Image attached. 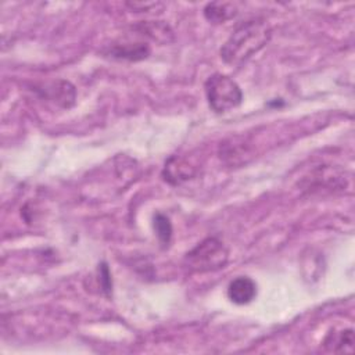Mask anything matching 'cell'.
Instances as JSON below:
<instances>
[{
	"label": "cell",
	"instance_id": "cell-5",
	"mask_svg": "<svg viewBox=\"0 0 355 355\" xmlns=\"http://www.w3.org/2000/svg\"><path fill=\"white\" fill-rule=\"evenodd\" d=\"M44 92L47 93V97L61 105L62 108H69L76 98L75 87L68 80H55L46 86Z\"/></svg>",
	"mask_w": 355,
	"mask_h": 355
},
{
	"label": "cell",
	"instance_id": "cell-10",
	"mask_svg": "<svg viewBox=\"0 0 355 355\" xmlns=\"http://www.w3.org/2000/svg\"><path fill=\"white\" fill-rule=\"evenodd\" d=\"M154 230L162 245H168L172 237V223L168 216L162 214L154 215Z\"/></svg>",
	"mask_w": 355,
	"mask_h": 355
},
{
	"label": "cell",
	"instance_id": "cell-4",
	"mask_svg": "<svg viewBox=\"0 0 355 355\" xmlns=\"http://www.w3.org/2000/svg\"><path fill=\"white\" fill-rule=\"evenodd\" d=\"M227 297L237 305L250 304L257 297V284L248 276H239L229 283Z\"/></svg>",
	"mask_w": 355,
	"mask_h": 355
},
{
	"label": "cell",
	"instance_id": "cell-9",
	"mask_svg": "<svg viewBox=\"0 0 355 355\" xmlns=\"http://www.w3.org/2000/svg\"><path fill=\"white\" fill-rule=\"evenodd\" d=\"M193 173H194L193 168L190 165H187L183 159H178L176 157L171 158L164 169L165 180L175 183V184L189 179L190 176H193Z\"/></svg>",
	"mask_w": 355,
	"mask_h": 355
},
{
	"label": "cell",
	"instance_id": "cell-8",
	"mask_svg": "<svg viewBox=\"0 0 355 355\" xmlns=\"http://www.w3.org/2000/svg\"><path fill=\"white\" fill-rule=\"evenodd\" d=\"M237 14V7L233 3L212 1L208 3L204 8V17L212 24H220L227 19H232Z\"/></svg>",
	"mask_w": 355,
	"mask_h": 355
},
{
	"label": "cell",
	"instance_id": "cell-3",
	"mask_svg": "<svg viewBox=\"0 0 355 355\" xmlns=\"http://www.w3.org/2000/svg\"><path fill=\"white\" fill-rule=\"evenodd\" d=\"M204 89L209 107L218 114L229 112L237 108L243 101L240 86L227 75H211L205 80Z\"/></svg>",
	"mask_w": 355,
	"mask_h": 355
},
{
	"label": "cell",
	"instance_id": "cell-11",
	"mask_svg": "<svg viewBox=\"0 0 355 355\" xmlns=\"http://www.w3.org/2000/svg\"><path fill=\"white\" fill-rule=\"evenodd\" d=\"M331 344H333V351L352 352V347H354V331H352L351 329L340 331L337 336H333Z\"/></svg>",
	"mask_w": 355,
	"mask_h": 355
},
{
	"label": "cell",
	"instance_id": "cell-6",
	"mask_svg": "<svg viewBox=\"0 0 355 355\" xmlns=\"http://www.w3.org/2000/svg\"><path fill=\"white\" fill-rule=\"evenodd\" d=\"M133 29H136L141 35H146L151 40L162 43V44L173 40L172 29L169 28L168 24L161 22V21H144V22L135 25Z\"/></svg>",
	"mask_w": 355,
	"mask_h": 355
},
{
	"label": "cell",
	"instance_id": "cell-1",
	"mask_svg": "<svg viewBox=\"0 0 355 355\" xmlns=\"http://www.w3.org/2000/svg\"><path fill=\"white\" fill-rule=\"evenodd\" d=\"M272 36L266 19L251 18L236 26L225 44L220 47V58L230 65H240L258 53Z\"/></svg>",
	"mask_w": 355,
	"mask_h": 355
},
{
	"label": "cell",
	"instance_id": "cell-2",
	"mask_svg": "<svg viewBox=\"0 0 355 355\" xmlns=\"http://www.w3.org/2000/svg\"><path fill=\"white\" fill-rule=\"evenodd\" d=\"M227 259L226 245L216 237H207L184 255V265L191 272L205 273L225 268Z\"/></svg>",
	"mask_w": 355,
	"mask_h": 355
},
{
	"label": "cell",
	"instance_id": "cell-12",
	"mask_svg": "<svg viewBox=\"0 0 355 355\" xmlns=\"http://www.w3.org/2000/svg\"><path fill=\"white\" fill-rule=\"evenodd\" d=\"M100 279L103 282V288L107 291V294H110V290H111V277H110V270L107 268L105 263L101 265V269H100Z\"/></svg>",
	"mask_w": 355,
	"mask_h": 355
},
{
	"label": "cell",
	"instance_id": "cell-7",
	"mask_svg": "<svg viewBox=\"0 0 355 355\" xmlns=\"http://www.w3.org/2000/svg\"><path fill=\"white\" fill-rule=\"evenodd\" d=\"M110 54L121 60L139 61L148 57L150 49L146 43H122V44H114L110 49Z\"/></svg>",
	"mask_w": 355,
	"mask_h": 355
}]
</instances>
